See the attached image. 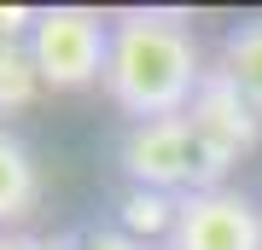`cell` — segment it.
<instances>
[{
  "mask_svg": "<svg viewBox=\"0 0 262 250\" xmlns=\"http://www.w3.org/2000/svg\"><path fill=\"white\" fill-rule=\"evenodd\" d=\"M204 47L187 12L163 6H122L111 12V58H105V93L128 122L181 117L204 82Z\"/></svg>",
  "mask_w": 262,
  "mask_h": 250,
  "instance_id": "6da1fadb",
  "label": "cell"
},
{
  "mask_svg": "<svg viewBox=\"0 0 262 250\" xmlns=\"http://www.w3.org/2000/svg\"><path fill=\"white\" fill-rule=\"evenodd\" d=\"M187 128H192V157H198V192L204 186H227V169L239 157H251L262 140V117L251 111V99L233 87V76L222 64L204 70L198 93L187 99Z\"/></svg>",
  "mask_w": 262,
  "mask_h": 250,
  "instance_id": "7a4b0ae2",
  "label": "cell"
},
{
  "mask_svg": "<svg viewBox=\"0 0 262 250\" xmlns=\"http://www.w3.org/2000/svg\"><path fill=\"white\" fill-rule=\"evenodd\" d=\"M29 58H35L41 87L76 93L105 82V58H111V12L94 6H41L29 29Z\"/></svg>",
  "mask_w": 262,
  "mask_h": 250,
  "instance_id": "3957f363",
  "label": "cell"
},
{
  "mask_svg": "<svg viewBox=\"0 0 262 250\" xmlns=\"http://www.w3.org/2000/svg\"><path fill=\"white\" fill-rule=\"evenodd\" d=\"M117 163L128 175V186H140V192H169V198L198 192V157H192L187 117L128 122L117 140Z\"/></svg>",
  "mask_w": 262,
  "mask_h": 250,
  "instance_id": "277c9868",
  "label": "cell"
},
{
  "mask_svg": "<svg viewBox=\"0 0 262 250\" xmlns=\"http://www.w3.org/2000/svg\"><path fill=\"white\" fill-rule=\"evenodd\" d=\"M163 250H262V210L239 186L187 192Z\"/></svg>",
  "mask_w": 262,
  "mask_h": 250,
  "instance_id": "5b68a950",
  "label": "cell"
},
{
  "mask_svg": "<svg viewBox=\"0 0 262 250\" xmlns=\"http://www.w3.org/2000/svg\"><path fill=\"white\" fill-rule=\"evenodd\" d=\"M41 204V163L18 128L0 122V233H18Z\"/></svg>",
  "mask_w": 262,
  "mask_h": 250,
  "instance_id": "8992f818",
  "label": "cell"
},
{
  "mask_svg": "<svg viewBox=\"0 0 262 250\" xmlns=\"http://www.w3.org/2000/svg\"><path fill=\"white\" fill-rule=\"evenodd\" d=\"M215 64L233 76V87L262 117V12H251V18H239V24L222 29V58H215Z\"/></svg>",
  "mask_w": 262,
  "mask_h": 250,
  "instance_id": "52a82bcc",
  "label": "cell"
},
{
  "mask_svg": "<svg viewBox=\"0 0 262 250\" xmlns=\"http://www.w3.org/2000/svg\"><path fill=\"white\" fill-rule=\"evenodd\" d=\"M175 210H181V198L128 186V192H122V204H117V227L134 233V239H146V244H163L169 227H175Z\"/></svg>",
  "mask_w": 262,
  "mask_h": 250,
  "instance_id": "ba28073f",
  "label": "cell"
},
{
  "mask_svg": "<svg viewBox=\"0 0 262 250\" xmlns=\"http://www.w3.org/2000/svg\"><path fill=\"white\" fill-rule=\"evenodd\" d=\"M35 93H41V76L29 58V41H0V117L24 111Z\"/></svg>",
  "mask_w": 262,
  "mask_h": 250,
  "instance_id": "9c48e42d",
  "label": "cell"
},
{
  "mask_svg": "<svg viewBox=\"0 0 262 250\" xmlns=\"http://www.w3.org/2000/svg\"><path fill=\"white\" fill-rule=\"evenodd\" d=\"M70 250H158V244H146V239H134V233H122L117 221H94V227H82L70 239Z\"/></svg>",
  "mask_w": 262,
  "mask_h": 250,
  "instance_id": "30bf717a",
  "label": "cell"
},
{
  "mask_svg": "<svg viewBox=\"0 0 262 250\" xmlns=\"http://www.w3.org/2000/svg\"><path fill=\"white\" fill-rule=\"evenodd\" d=\"M41 6H0V41H29Z\"/></svg>",
  "mask_w": 262,
  "mask_h": 250,
  "instance_id": "8fae6325",
  "label": "cell"
},
{
  "mask_svg": "<svg viewBox=\"0 0 262 250\" xmlns=\"http://www.w3.org/2000/svg\"><path fill=\"white\" fill-rule=\"evenodd\" d=\"M0 250H70V239L53 244V239H41V233H24L18 227V233H0Z\"/></svg>",
  "mask_w": 262,
  "mask_h": 250,
  "instance_id": "7c38bea8",
  "label": "cell"
}]
</instances>
